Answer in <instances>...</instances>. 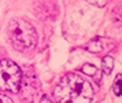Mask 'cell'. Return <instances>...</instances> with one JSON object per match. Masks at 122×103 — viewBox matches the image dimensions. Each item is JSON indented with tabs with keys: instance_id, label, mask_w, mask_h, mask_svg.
<instances>
[{
	"instance_id": "10",
	"label": "cell",
	"mask_w": 122,
	"mask_h": 103,
	"mask_svg": "<svg viewBox=\"0 0 122 103\" xmlns=\"http://www.w3.org/2000/svg\"><path fill=\"white\" fill-rule=\"evenodd\" d=\"M89 3L93 5H97V7H103V5L107 4V1H89Z\"/></svg>"
},
{
	"instance_id": "7",
	"label": "cell",
	"mask_w": 122,
	"mask_h": 103,
	"mask_svg": "<svg viewBox=\"0 0 122 103\" xmlns=\"http://www.w3.org/2000/svg\"><path fill=\"white\" fill-rule=\"evenodd\" d=\"M81 71H82V74H86V76H89V77H93V78H96V81H99L96 66L91 65V63H86V65H84L82 67H81Z\"/></svg>"
},
{
	"instance_id": "11",
	"label": "cell",
	"mask_w": 122,
	"mask_h": 103,
	"mask_svg": "<svg viewBox=\"0 0 122 103\" xmlns=\"http://www.w3.org/2000/svg\"><path fill=\"white\" fill-rule=\"evenodd\" d=\"M40 103H52V100H51L48 96H41V99H40Z\"/></svg>"
},
{
	"instance_id": "5",
	"label": "cell",
	"mask_w": 122,
	"mask_h": 103,
	"mask_svg": "<svg viewBox=\"0 0 122 103\" xmlns=\"http://www.w3.org/2000/svg\"><path fill=\"white\" fill-rule=\"evenodd\" d=\"M114 45H115V43L111 38L96 37L85 45V49L92 54H99V52H108L111 48H114Z\"/></svg>"
},
{
	"instance_id": "4",
	"label": "cell",
	"mask_w": 122,
	"mask_h": 103,
	"mask_svg": "<svg viewBox=\"0 0 122 103\" xmlns=\"http://www.w3.org/2000/svg\"><path fill=\"white\" fill-rule=\"evenodd\" d=\"M39 82L36 76H29L25 74V78L22 76V81H21V99L25 100L26 103H32L33 102L34 95L39 92Z\"/></svg>"
},
{
	"instance_id": "3",
	"label": "cell",
	"mask_w": 122,
	"mask_h": 103,
	"mask_svg": "<svg viewBox=\"0 0 122 103\" xmlns=\"http://www.w3.org/2000/svg\"><path fill=\"white\" fill-rule=\"evenodd\" d=\"M22 81L19 66L8 59L0 60V89L6 92H18Z\"/></svg>"
},
{
	"instance_id": "1",
	"label": "cell",
	"mask_w": 122,
	"mask_h": 103,
	"mask_svg": "<svg viewBox=\"0 0 122 103\" xmlns=\"http://www.w3.org/2000/svg\"><path fill=\"white\" fill-rule=\"evenodd\" d=\"M54 99L56 103H91L93 88L80 74L69 73L54 88Z\"/></svg>"
},
{
	"instance_id": "6",
	"label": "cell",
	"mask_w": 122,
	"mask_h": 103,
	"mask_svg": "<svg viewBox=\"0 0 122 103\" xmlns=\"http://www.w3.org/2000/svg\"><path fill=\"white\" fill-rule=\"evenodd\" d=\"M112 69H114V59L111 56H108V55H106L102 59V70L104 71L106 74H110L112 71Z\"/></svg>"
},
{
	"instance_id": "9",
	"label": "cell",
	"mask_w": 122,
	"mask_h": 103,
	"mask_svg": "<svg viewBox=\"0 0 122 103\" xmlns=\"http://www.w3.org/2000/svg\"><path fill=\"white\" fill-rule=\"evenodd\" d=\"M0 103H14V102H12L8 96L3 95V93H0Z\"/></svg>"
},
{
	"instance_id": "2",
	"label": "cell",
	"mask_w": 122,
	"mask_h": 103,
	"mask_svg": "<svg viewBox=\"0 0 122 103\" xmlns=\"http://www.w3.org/2000/svg\"><path fill=\"white\" fill-rule=\"evenodd\" d=\"M7 33L11 44L19 49L32 48L37 43V33L34 27L25 19H11L8 22Z\"/></svg>"
},
{
	"instance_id": "8",
	"label": "cell",
	"mask_w": 122,
	"mask_h": 103,
	"mask_svg": "<svg viewBox=\"0 0 122 103\" xmlns=\"http://www.w3.org/2000/svg\"><path fill=\"white\" fill-rule=\"evenodd\" d=\"M112 91H114L115 96H121L122 95V74H118L115 77V81H114V85H112Z\"/></svg>"
}]
</instances>
